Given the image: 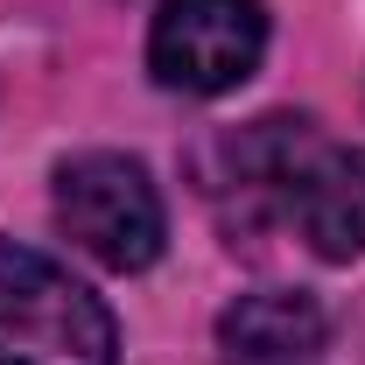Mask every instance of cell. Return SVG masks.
<instances>
[{
    "label": "cell",
    "mask_w": 365,
    "mask_h": 365,
    "mask_svg": "<svg viewBox=\"0 0 365 365\" xmlns=\"http://www.w3.org/2000/svg\"><path fill=\"white\" fill-rule=\"evenodd\" d=\"M232 182L288 218L323 260L365 253V155L323 140L309 120H253L232 140Z\"/></svg>",
    "instance_id": "cell-1"
},
{
    "label": "cell",
    "mask_w": 365,
    "mask_h": 365,
    "mask_svg": "<svg viewBox=\"0 0 365 365\" xmlns=\"http://www.w3.org/2000/svg\"><path fill=\"white\" fill-rule=\"evenodd\" d=\"M0 365H120L113 309L14 239H0Z\"/></svg>",
    "instance_id": "cell-2"
},
{
    "label": "cell",
    "mask_w": 365,
    "mask_h": 365,
    "mask_svg": "<svg viewBox=\"0 0 365 365\" xmlns=\"http://www.w3.org/2000/svg\"><path fill=\"white\" fill-rule=\"evenodd\" d=\"M56 225L113 274L155 267L162 239H169L162 190L148 182L134 155H113V148H85V155L56 162Z\"/></svg>",
    "instance_id": "cell-3"
},
{
    "label": "cell",
    "mask_w": 365,
    "mask_h": 365,
    "mask_svg": "<svg viewBox=\"0 0 365 365\" xmlns=\"http://www.w3.org/2000/svg\"><path fill=\"white\" fill-rule=\"evenodd\" d=\"M267 56V7L260 0H162L148 29V71L155 85L182 98L239 91Z\"/></svg>",
    "instance_id": "cell-4"
},
{
    "label": "cell",
    "mask_w": 365,
    "mask_h": 365,
    "mask_svg": "<svg viewBox=\"0 0 365 365\" xmlns=\"http://www.w3.org/2000/svg\"><path fill=\"white\" fill-rule=\"evenodd\" d=\"M330 317L302 288H253L218 317V365H323Z\"/></svg>",
    "instance_id": "cell-5"
}]
</instances>
